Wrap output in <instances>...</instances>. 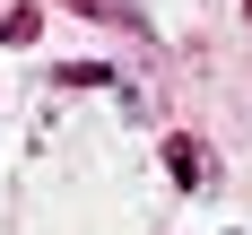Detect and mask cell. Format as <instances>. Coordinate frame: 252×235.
I'll return each instance as SVG.
<instances>
[{"instance_id": "1", "label": "cell", "mask_w": 252, "mask_h": 235, "mask_svg": "<svg viewBox=\"0 0 252 235\" xmlns=\"http://www.w3.org/2000/svg\"><path fill=\"white\" fill-rule=\"evenodd\" d=\"M70 18H104V26H130V35H148V18L130 9V0H61Z\"/></svg>"}, {"instance_id": "2", "label": "cell", "mask_w": 252, "mask_h": 235, "mask_svg": "<svg viewBox=\"0 0 252 235\" xmlns=\"http://www.w3.org/2000/svg\"><path fill=\"white\" fill-rule=\"evenodd\" d=\"M165 174L174 183H209V148L200 139H165Z\"/></svg>"}, {"instance_id": "3", "label": "cell", "mask_w": 252, "mask_h": 235, "mask_svg": "<svg viewBox=\"0 0 252 235\" xmlns=\"http://www.w3.org/2000/svg\"><path fill=\"white\" fill-rule=\"evenodd\" d=\"M0 35H9V44H35V35H44V9H26V0H18V9L0 18Z\"/></svg>"}, {"instance_id": "4", "label": "cell", "mask_w": 252, "mask_h": 235, "mask_svg": "<svg viewBox=\"0 0 252 235\" xmlns=\"http://www.w3.org/2000/svg\"><path fill=\"white\" fill-rule=\"evenodd\" d=\"M104 78H113L104 61H61V87H104Z\"/></svg>"}]
</instances>
